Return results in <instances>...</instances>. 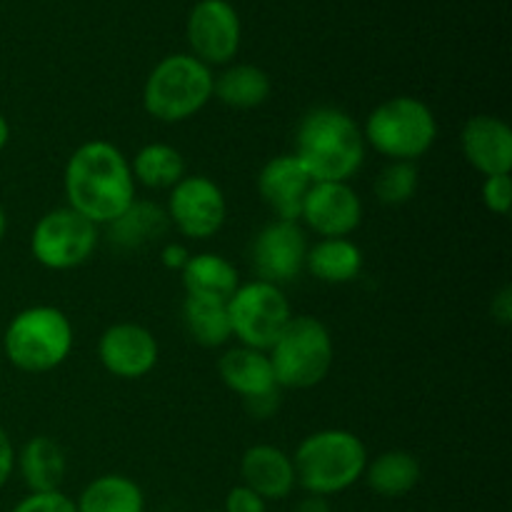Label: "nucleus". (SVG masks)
<instances>
[{
  "instance_id": "36",
  "label": "nucleus",
  "mask_w": 512,
  "mask_h": 512,
  "mask_svg": "<svg viewBox=\"0 0 512 512\" xmlns=\"http://www.w3.org/2000/svg\"><path fill=\"white\" fill-rule=\"evenodd\" d=\"M8 143H10V123L8 118H5L3 110H0V153H3Z\"/></svg>"
},
{
  "instance_id": "20",
  "label": "nucleus",
  "mask_w": 512,
  "mask_h": 512,
  "mask_svg": "<svg viewBox=\"0 0 512 512\" xmlns=\"http://www.w3.org/2000/svg\"><path fill=\"white\" fill-rule=\"evenodd\" d=\"M15 470L30 493H53L60 490L68 473V455L50 435H35L15 450Z\"/></svg>"
},
{
  "instance_id": "27",
  "label": "nucleus",
  "mask_w": 512,
  "mask_h": 512,
  "mask_svg": "<svg viewBox=\"0 0 512 512\" xmlns=\"http://www.w3.org/2000/svg\"><path fill=\"white\" fill-rule=\"evenodd\" d=\"M183 323L188 335L203 348H223L233 338L228 318V303L185 295Z\"/></svg>"
},
{
  "instance_id": "1",
  "label": "nucleus",
  "mask_w": 512,
  "mask_h": 512,
  "mask_svg": "<svg viewBox=\"0 0 512 512\" xmlns=\"http://www.w3.org/2000/svg\"><path fill=\"white\" fill-rule=\"evenodd\" d=\"M130 158L108 140H88L73 150L63 170L68 208L98 228L113 223L135 200Z\"/></svg>"
},
{
  "instance_id": "7",
  "label": "nucleus",
  "mask_w": 512,
  "mask_h": 512,
  "mask_svg": "<svg viewBox=\"0 0 512 512\" xmlns=\"http://www.w3.org/2000/svg\"><path fill=\"white\" fill-rule=\"evenodd\" d=\"M280 390H310L333 370L335 345L328 325L313 315H293L268 350Z\"/></svg>"
},
{
  "instance_id": "10",
  "label": "nucleus",
  "mask_w": 512,
  "mask_h": 512,
  "mask_svg": "<svg viewBox=\"0 0 512 512\" xmlns=\"http://www.w3.org/2000/svg\"><path fill=\"white\" fill-rule=\"evenodd\" d=\"M170 228L188 240H208L220 233L228 218V200L220 185L208 175H185L175 188L168 190Z\"/></svg>"
},
{
  "instance_id": "28",
  "label": "nucleus",
  "mask_w": 512,
  "mask_h": 512,
  "mask_svg": "<svg viewBox=\"0 0 512 512\" xmlns=\"http://www.w3.org/2000/svg\"><path fill=\"white\" fill-rule=\"evenodd\" d=\"M418 183L420 175L415 163H388L375 178L373 193L378 203L395 208V205H405L415 198Z\"/></svg>"
},
{
  "instance_id": "24",
  "label": "nucleus",
  "mask_w": 512,
  "mask_h": 512,
  "mask_svg": "<svg viewBox=\"0 0 512 512\" xmlns=\"http://www.w3.org/2000/svg\"><path fill=\"white\" fill-rule=\"evenodd\" d=\"M273 93V80L263 68L253 63L228 65L220 75H215L213 98L235 110H253L268 103Z\"/></svg>"
},
{
  "instance_id": "18",
  "label": "nucleus",
  "mask_w": 512,
  "mask_h": 512,
  "mask_svg": "<svg viewBox=\"0 0 512 512\" xmlns=\"http://www.w3.org/2000/svg\"><path fill=\"white\" fill-rule=\"evenodd\" d=\"M240 480H243L245 488L258 493L265 503L290 498L293 490L298 488L293 455H288L278 445H253L240 458Z\"/></svg>"
},
{
  "instance_id": "11",
  "label": "nucleus",
  "mask_w": 512,
  "mask_h": 512,
  "mask_svg": "<svg viewBox=\"0 0 512 512\" xmlns=\"http://www.w3.org/2000/svg\"><path fill=\"white\" fill-rule=\"evenodd\" d=\"M218 375L230 393L240 395L253 418L265 420L278 410L280 385L263 350L235 345L218 358Z\"/></svg>"
},
{
  "instance_id": "37",
  "label": "nucleus",
  "mask_w": 512,
  "mask_h": 512,
  "mask_svg": "<svg viewBox=\"0 0 512 512\" xmlns=\"http://www.w3.org/2000/svg\"><path fill=\"white\" fill-rule=\"evenodd\" d=\"M5 230H8V215H5L3 205H0V240L5 238Z\"/></svg>"
},
{
  "instance_id": "15",
  "label": "nucleus",
  "mask_w": 512,
  "mask_h": 512,
  "mask_svg": "<svg viewBox=\"0 0 512 512\" xmlns=\"http://www.w3.org/2000/svg\"><path fill=\"white\" fill-rule=\"evenodd\" d=\"M98 358L113 378L140 380L158 365L160 345L145 325L115 323L100 335Z\"/></svg>"
},
{
  "instance_id": "25",
  "label": "nucleus",
  "mask_w": 512,
  "mask_h": 512,
  "mask_svg": "<svg viewBox=\"0 0 512 512\" xmlns=\"http://www.w3.org/2000/svg\"><path fill=\"white\" fill-rule=\"evenodd\" d=\"M78 512H145L143 488L120 473L90 480L75 500Z\"/></svg>"
},
{
  "instance_id": "30",
  "label": "nucleus",
  "mask_w": 512,
  "mask_h": 512,
  "mask_svg": "<svg viewBox=\"0 0 512 512\" xmlns=\"http://www.w3.org/2000/svg\"><path fill=\"white\" fill-rule=\"evenodd\" d=\"M10 512H78L75 500L68 498L63 490L53 493H28Z\"/></svg>"
},
{
  "instance_id": "34",
  "label": "nucleus",
  "mask_w": 512,
  "mask_h": 512,
  "mask_svg": "<svg viewBox=\"0 0 512 512\" xmlns=\"http://www.w3.org/2000/svg\"><path fill=\"white\" fill-rule=\"evenodd\" d=\"M190 250L185 248L183 243H165V248H163V253H160V260H163V265L168 270H183L185 265H188V260H190Z\"/></svg>"
},
{
  "instance_id": "9",
  "label": "nucleus",
  "mask_w": 512,
  "mask_h": 512,
  "mask_svg": "<svg viewBox=\"0 0 512 512\" xmlns=\"http://www.w3.org/2000/svg\"><path fill=\"white\" fill-rule=\"evenodd\" d=\"M98 230V225L85 220L68 205L48 210L33 225L30 253H33L35 263L43 265L45 270H53V273L75 270L93 258L100 240Z\"/></svg>"
},
{
  "instance_id": "31",
  "label": "nucleus",
  "mask_w": 512,
  "mask_h": 512,
  "mask_svg": "<svg viewBox=\"0 0 512 512\" xmlns=\"http://www.w3.org/2000/svg\"><path fill=\"white\" fill-rule=\"evenodd\" d=\"M265 510H268V503H265L258 493L245 488L243 483L230 488V493L225 495L223 512H265Z\"/></svg>"
},
{
  "instance_id": "33",
  "label": "nucleus",
  "mask_w": 512,
  "mask_h": 512,
  "mask_svg": "<svg viewBox=\"0 0 512 512\" xmlns=\"http://www.w3.org/2000/svg\"><path fill=\"white\" fill-rule=\"evenodd\" d=\"M15 473V445L5 428L0 425V488L13 478Z\"/></svg>"
},
{
  "instance_id": "2",
  "label": "nucleus",
  "mask_w": 512,
  "mask_h": 512,
  "mask_svg": "<svg viewBox=\"0 0 512 512\" xmlns=\"http://www.w3.org/2000/svg\"><path fill=\"white\" fill-rule=\"evenodd\" d=\"M363 128L335 105H318L300 118L293 155L313 183H350L365 163Z\"/></svg>"
},
{
  "instance_id": "12",
  "label": "nucleus",
  "mask_w": 512,
  "mask_h": 512,
  "mask_svg": "<svg viewBox=\"0 0 512 512\" xmlns=\"http://www.w3.org/2000/svg\"><path fill=\"white\" fill-rule=\"evenodd\" d=\"M185 38H188L190 55L208 68L230 65L243 40L238 10L228 0H198L188 13Z\"/></svg>"
},
{
  "instance_id": "14",
  "label": "nucleus",
  "mask_w": 512,
  "mask_h": 512,
  "mask_svg": "<svg viewBox=\"0 0 512 512\" xmlns=\"http://www.w3.org/2000/svg\"><path fill=\"white\" fill-rule=\"evenodd\" d=\"M363 200L350 183H313L300 220L318 238H350L363 223Z\"/></svg>"
},
{
  "instance_id": "21",
  "label": "nucleus",
  "mask_w": 512,
  "mask_h": 512,
  "mask_svg": "<svg viewBox=\"0 0 512 512\" xmlns=\"http://www.w3.org/2000/svg\"><path fill=\"white\" fill-rule=\"evenodd\" d=\"M363 263V250L350 238H320L308 248L305 270L325 285H345L358 278Z\"/></svg>"
},
{
  "instance_id": "4",
  "label": "nucleus",
  "mask_w": 512,
  "mask_h": 512,
  "mask_svg": "<svg viewBox=\"0 0 512 512\" xmlns=\"http://www.w3.org/2000/svg\"><path fill=\"white\" fill-rule=\"evenodd\" d=\"M75 330L53 305H30L15 313L3 333V353L20 373H50L73 353Z\"/></svg>"
},
{
  "instance_id": "6",
  "label": "nucleus",
  "mask_w": 512,
  "mask_h": 512,
  "mask_svg": "<svg viewBox=\"0 0 512 512\" xmlns=\"http://www.w3.org/2000/svg\"><path fill=\"white\" fill-rule=\"evenodd\" d=\"M213 68L190 53L160 60L143 85V110L158 123H185L213 100Z\"/></svg>"
},
{
  "instance_id": "32",
  "label": "nucleus",
  "mask_w": 512,
  "mask_h": 512,
  "mask_svg": "<svg viewBox=\"0 0 512 512\" xmlns=\"http://www.w3.org/2000/svg\"><path fill=\"white\" fill-rule=\"evenodd\" d=\"M490 315L498 325H508L512 323V288L510 285H503L498 293L493 295V303H490Z\"/></svg>"
},
{
  "instance_id": "17",
  "label": "nucleus",
  "mask_w": 512,
  "mask_h": 512,
  "mask_svg": "<svg viewBox=\"0 0 512 512\" xmlns=\"http://www.w3.org/2000/svg\"><path fill=\"white\" fill-rule=\"evenodd\" d=\"M460 148L465 160L483 178L512 170V130L498 115H473L460 130Z\"/></svg>"
},
{
  "instance_id": "16",
  "label": "nucleus",
  "mask_w": 512,
  "mask_h": 512,
  "mask_svg": "<svg viewBox=\"0 0 512 512\" xmlns=\"http://www.w3.org/2000/svg\"><path fill=\"white\" fill-rule=\"evenodd\" d=\"M310 185L313 178L293 153L275 155L258 173V195L275 220L298 223Z\"/></svg>"
},
{
  "instance_id": "19",
  "label": "nucleus",
  "mask_w": 512,
  "mask_h": 512,
  "mask_svg": "<svg viewBox=\"0 0 512 512\" xmlns=\"http://www.w3.org/2000/svg\"><path fill=\"white\" fill-rule=\"evenodd\" d=\"M108 228V243L120 253H135L160 243L168 235L170 220L163 205L135 198Z\"/></svg>"
},
{
  "instance_id": "22",
  "label": "nucleus",
  "mask_w": 512,
  "mask_h": 512,
  "mask_svg": "<svg viewBox=\"0 0 512 512\" xmlns=\"http://www.w3.org/2000/svg\"><path fill=\"white\" fill-rule=\"evenodd\" d=\"M185 295L228 303L240 285L238 268L220 253L190 255L188 265L180 270Z\"/></svg>"
},
{
  "instance_id": "13",
  "label": "nucleus",
  "mask_w": 512,
  "mask_h": 512,
  "mask_svg": "<svg viewBox=\"0 0 512 512\" xmlns=\"http://www.w3.org/2000/svg\"><path fill=\"white\" fill-rule=\"evenodd\" d=\"M308 230L293 220H270L253 240L250 248V265H253L255 280L270 285L295 283L305 273V258H308Z\"/></svg>"
},
{
  "instance_id": "5",
  "label": "nucleus",
  "mask_w": 512,
  "mask_h": 512,
  "mask_svg": "<svg viewBox=\"0 0 512 512\" xmlns=\"http://www.w3.org/2000/svg\"><path fill=\"white\" fill-rule=\"evenodd\" d=\"M363 138L388 163H415L438 140V118L425 100L395 95L373 108L363 125Z\"/></svg>"
},
{
  "instance_id": "23",
  "label": "nucleus",
  "mask_w": 512,
  "mask_h": 512,
  "mask_svg": "<svg viewBox=\"0 0 512 512\" xmlns=\"http://www.w3.org/2000/svg\"><path fill=\"white\" fill-rule=\"evenodd\" d=\"M420 478H423V468L420 460L408 450H385V453L375 455L365 465L363 480L368 488L380 498H405L418 488Z\"/></svg>"
},
{
  "instance_id": "29",
  "label": "nucleus",
  "mask_w": 512,
  "mask_h": 512,
  "mask_svg": "<svg viewBox=\"0 0 512 512\" xmlns=\"http://www.w3.org/2000/svg\"><path fill=\"white\" fill-rule=\"evenodd\" d=\"M480 198H483V205L490 210V213L505 218V215L510 213V205H512L510 173L488 175V178L483 180V188H480Z\"/></svg>"
},
{
  "instance_id": "8",
  "label": "nucleus",
  "mask_w": 512,
  "mask_h": 512,
  "mask_svg": "<svg viewBox=\"0 0 512 512\" xmlns=\"http://www.w3.org/2000/svg\"><path fill=\"white\" fill-rule=\"evenodd\" d=\"M228 318L238 345L268 353L293 318V310L283 288L250 280L240 283L228 300Z\"/></svg>"
},
{
  "instance_id": "38",
  "label": "nucleus",
  "mask_w": 512,
  "mask_h": 512,
  "mask_svg": "<svg viewBox=\"0 0 512 512\" xmlns=\"http://www.w3.org/2000/svg\"><path fill=\"white\" fill-rule=\"evenodd\" d=\"M210 512H223V510H210Z\"/></svg>"
},
{
  "instance_id": "3",
  "label": "nucleus",
  "mask_w": 512,
  "mask_h": 512,
  "mask_svg": "<svg viewBox=\"0 0 512 512\" xmlns=\"http://www.w3.org/2000/svg\"><path fill=\"white\" fill-rule=\"evenodd\" d=\"M368 460V448L355 433L343 428L318 430L295 448V478L305 493L330 498L363 480Z\"/></svg>"
},
{
  "instance_id": "26",
  "label": "nucleus",
  "mask_w": 512,
  "mask_h": 512,
  "mask_svg": "<svg viewBox=\"0 0 512 512\" xmlns=\"http://www.w3.org/2000/svg\"><path fill=\"white\" fill-rule=\"evenodd\" d=\"M135 185L150 190H170L185 178V158L178 148L168 143H148L130 160Z\"/></svg>"
},
{
  "instance_id": "35",
  "label": "nucleus",
  "mask_w": 512,
  "mask_h": 512,
  "mask_svg": "<svg viewBox=\"0 0 512 512\" xmlns=\"http://www.w3.org/2000/svg\"><path fill=\"white\" fill-rule=\"evenodd\" d=\"M293 512H333V508H330L328 498H323V495L308 493L303 500H298V503H295Z\"/></svg>"
}]
</instances>
